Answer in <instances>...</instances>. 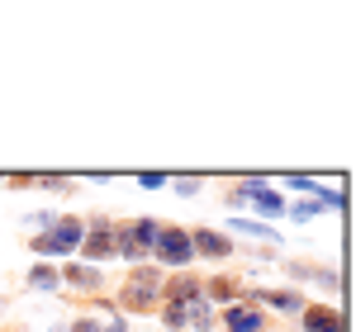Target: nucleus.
Masks as SVG:
<instances>
[{
	"instance_id": "9b49d317",
	"label": "nucleus",
	"mask_w": 356,
	"mask_h": 332,
	"mask_svg": "<svg viewBox=\"0 0 356 332\" xmlns=\"http://www.w3.org/2000/svg\"><path fill=\"white\" fill-rule=\"evenodd\" d=\"M67 280H72V285H100V276H95L90 266H67Z\"/></svg>"
},
{
	"instance_id": "f257e3e1",
	"label": "nucleus",
	"mask_w": 356,
	"mask_h": 332,
	"mask_svg": "<svg viewBox=\"0 0 356 332\" xmlns=\"http://www.w3.org/2000/svg\"><path fill=\"white\" fill-rule=\"evenodd\" d=\"M81 238H86L81 219H62L57 228L38 233V238H33L29 247H33V251H72V247H81Z\"/></svg>"
},
{
	"instance_id": "f03ea898",
	"label": "nucleus",
	"mask_w": 356,
	"mask_h": 332,
	"mask_svg": "<svg viewBox=\"0 0 356 332\" xmlns=\"http://www.w3.org/2000/svg\"><path fill=\"white\" fill-rule=\"evenodd\" d=\"M152 251H157V261H171V266H186L195 256L191 238L181 233V228H157V242H152Z\"/></svg>"
},
{
	"instance_id": "0eeeda50",
	"label": "nucleus",
	"mask_w": 356,
	"mask_h": 332,
	"mask_svg": "<svg viewBox=\"0 0 356 332\" xmlns=\"http://www.w3.org/2000/svg\"><path fill=\"white\" fill-rule=\"evenodd\" d=\"M114 251H119V242H114V233L105 223H100L90 238H81V256H114Z\"/></svg>"
},
{
	"instance_id": "1a4fd4ad",
	"label": "nucleus",
	"mask_w": 356,
	"mask_h": 332,
	"mask_svg": "<svg viewBox=\"0 0 356 332\" xmlns=\"http://www.w3.org/2000/svg\"><path fill=\"white\" fill-rule=\"evenodd\" d=\"M204 294H209L214 304H233V294H238V280H233V276H214L209 285H204Z\"/></svg>"
},
{
	"instance_id": "ddd939ff",
	"label": "nucleus",
	"mask_w": 356,
	"mask_h": 332,
	"mask_svg": "<svg viewBox=\"0 0 356 332\" xmlns=\"http://www.w3.org/2000/svg\"><path fill=\"white\" fill-rule=\"evenodd\" d=\"M166 323H171V328H181V323H186V308H176V304H166Z\"/></svg>"
},
{
	"instance_id": "7ed1b4c3",
	"label": "nucleus",
	"mask_w": 356,
	"mask_h": 332,
	"mask_svg": "<svg viewBox=\"0 0 356 332\" xmlns=\"http://www.w3.org/2000/svg\"><path fill=\"white\" fill-rule=\"evenodd\" d=\"M162 299H166V304H176V308H191L195 299H204V285H200L195 276H186V271H181V276L162 280Z\"/></svg>"
},
{
	"instance_id": "20e7f679",
	"label": "nucleus",
	"mask_w": 356,
	"mask_h": 332,
	"mask_svg": "<svg viewBox=\"0 0 356 332\" xmlns=\"http://www.w3.org/2000/svg\"><path fill=\"white\" fill-rule=\"evenodd\" d=\"M223 328L228 332H261L266 328V318H261V308L257 304H233L223 313Z\"/></svg>"
},
{
	"instance_id": "9d476101",
	"label": "nucleus",
	"mask_w": 356,
	"mask_h": 332,
	"mask_svg": "<svg viewBox=\"0 0 356 332\" xmlns=\"http://www.w3.org/2000/svg\"><path fill=\"white\" fill-rule=\"evenodd\" d=\"M261 304H271V308H300V294L295 290H266V294H257Z\"/></svg>"
},
{
	"instance_id": "39448f33",
	"label": "nucleus",
	"mask_w": 356,
	"mask_h": 332,
	"mask_svg": "<svg viewBox=\"0 0 356 332\" xmlns=\"http://www.w3.org/2000/svg\"><path fill=\"white\" fill-rule=\"evenodd\" d=\"M304 332H342V313L328 304H309L304 308Z\"/></svg>"
},
{
	"instance_id": "f8f14e48",
	"label": "nucleus",
	"mask_w": 356,
	"mask_h": 332,
	"mask_svg": "<svg viewBox=\"0 0 356 332\" xmlns=\"http://www.w3.org/2000/svg\"><path fill=\"white\" fill-rule=\"evenodd\" d=\"M29 280H33V285H57V276H53V271H48V266H38V271H33V276H29Z\"/></svg>"
},
{
	"instance_id": "6e6552de",
	"label": "nucleus",
	"mask_w": 356,
	"mask_h": 332,
	"mask_svg": "<svg viewBox=\"0 0 356 332\" xmlns=\"http://www.w3.org/2000/svg\"><path fill=\"white\" fill-rule=\"evenodd\" d=\"M191 247L204 251V256H228V251H233V242H228V238H219V233H195Z\"/></svg>"
},
{
	"instance_id": "423d86ee",
	"label": "nucleus",
	"mask_w": 356,
	"mask_h": 332,
	"mask_svg": "<svg viewBox=\"0 0 356 332\" xmlns=\"http://www.w3.org/2000/svg\"><path fill=\"white\" fill-rule=\"evenodd\" d=\"M119 304L129 308V313H152L162 299H157V290H152V285H134V280H129V290L119 294Z\"/></svg>"
}]
</instances>
